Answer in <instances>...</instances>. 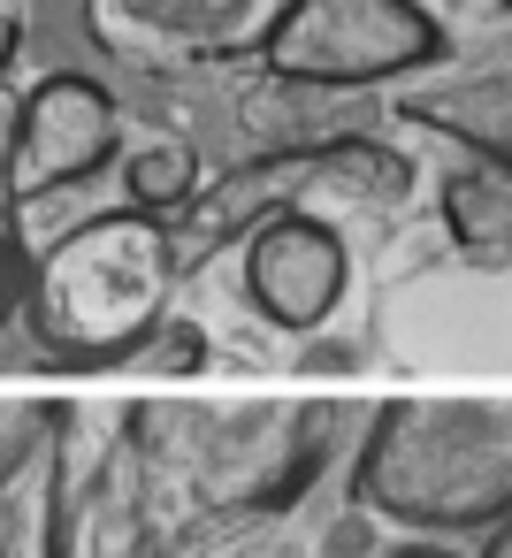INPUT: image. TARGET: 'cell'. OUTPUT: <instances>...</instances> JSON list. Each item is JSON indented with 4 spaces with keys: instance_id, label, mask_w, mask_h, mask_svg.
Instances as JSON below:
<instances>
[{
    "instance_id": "7",
    "label": "cell",
    "mask_w": 512,
    "mask_h": 558,
    "mask_svg": "<svg viewBox=\"0 0 512 558\" xmlns=\"http://www.w3.org/2000/svg\"><path fill=\"white\" fill-rule=\"evenodd\" d=\"M237 283H245V299H253L260 322L306 337V329H321L344 306V291H352V245L314 207H291V215L260 222L237 245Z\"/></svg>"
},
{
    "instance_id": "6",
    "label": "cell",
    "mask_w": 512,
    "mask_h": 558,
    "mask_svg": "<svg viewBox=\"0 0 512 558\" xmlns=\"http://www.w3.org/2000/svg\"><path fill=\"white\" fill-rule=\"evenodd\" d=\"M283 0H85V32L115 62L146 70H215L230 54H260Z\"/></svg>"
},
{
    "instance_id": "11",
    "label": "cell",
    "mask_w": 512,
    "mask_h": 558,
    "mask_svg": "<svg viewBox=\"0 0 512 558\" xmlns=\"http://www.w3.org/2000/svg\"><path fill=\"white\" fill-rule=\"evenodd\" d=\"M443 215H451V238L489 260V268H512V169L481 161V169H459L443 184Z\"/></svg>"
},
{
    "instance_id": "1",
    "label": "cell",
    "mask_w": 512,
    "mask_h": 558,
    "mask_svg": "<svg viewBox=\"0 0 512 558\" xmlns=\"http://www.w3.org/2000/svg\"><path fill=\"white\" fill-rule=\"evenodd\" d=\"M184 283L176 222L138 207H93L32 253L24 276V329L39 352L70 367H115L169 337Z\"/></svg>"
},
{
    "instance_id": "3",
    "label": "cell",
    "mask_w": 512,
    "mask_h": 558,
    "mask_svg": "<svg viewBox=\"0 0 512 558\" xmlns=\"http://www.w3.org/2000/svg\"><path fill=\"white\" fill-rule=\"evenodd\" d=\"M443 54V24L420 0H283L253 62L298 93H375L436 70Z\"/></svg>"
},
{
    "instance_id": "8",
    "label": "cell",
    "mask_w": 512,
    "mask_h": 558,
    "mask_svg": "<svg viewBox=\"0 0 512 558\" xmlns=\"http://www.w3.org/2000/svg\"><path fill=\"white\" fill-rule=\"evenodd\" d=\"M398 116L466 146L474 161L512 169V39L474 47V54H443L436 70L398 85Z\"/></svg>"
},
{
    "instance_id": "13",
    "label": "cell",
    "mask_w": 512,
    "mask_h": 558,
    "mask_svg": "<svg viewBox=\"0 0 512 558\" xmlns=\"http://www.w3.org/2000/svg\"><path fill=\"white\" fill-rule=\"evenodd\" d=\"M24 47H32V9L24 0H0V77L24 62Z\"/></svg>"
},
{
    "instance_id": "17",
    "label": "cell",
    "mask_w": 512,
    "mask_h": 558,
    "mask_svg": "<svg viewBox=\"0 0 512 558\" xmlns=\"http://www.w3.org/2000/svg\"><path fill=\"white\" fill-rule=\"evenodd\" d=\"M497 9H504V16H512V0H497Z\"/></svg>"
},
{
    "instance_id": "9",
    "label": "cell",
    "mask_w": 512,
    "mask_h": 558,
    "mask_svg": "<svg viewBox=\"0 0 512 558\" xmlns=\"http://www.w3.org/2000/svg\"><path fill=\"white\" fill-rule=\"evenodd\" d=\"M70 413H16L0 436V558H54L70 505Z\"/></svg>"
},
{
    "instance_id": "12",
    "label": "cell",
    "mask_w": 512,
    "mask_h": 558,
    "mask_svg": "<svg viewBox=\"0 0 512 558\" xmlns=\"http://www.w3.org/2000/svg\"><path fill=\"white\" fill-rule=\"evenodd\" d=\"M24 276H32L24 238H9V230H0V322H9V314H24Z\"/></svg>"
},
{
    "instance_id": "4",
    "label": "cell",
    "mask_w": 512,
    "mask_h": 558,
    "mask_svg": "<svg viewBox=\"0 0 512 558\" xmlns=\"http://www.w3.org/2000/svg\"><path fill=\"white\" fill-rule=\"evenodd\" d=\"M131 146V116L108 77L93 70H47L16 93L9 146H0V207H47L100 169H115Z\"/></svg>"
},
{
    "instance_id": "15",
    "label": "cell",
    "mask_w": 512,
    "mask_h": 558,
    "mask_svg": "<svg viewBox=\"0 0 512 558\" xmlns=\"http://www.w3.org/2000/svg\"><path fill=\"white\" fill-rule=\"evenodd\" d=\"M398 558H459V550H436V543H405Z\"/></svg>"
},
{
    "instance_id": "16",
    "label": "cell",
    "mask_w": 512,
    "mask_h": 558,
    "mask_svg": "<svg viewBox=\"0 0 512 558\" xmlns=\"http://www.w3.org/2000/svg\"><path fill=\"white\" fill-rule=\"evenodd\" d=\"M9 116H16V100H0V146H9Z\"/></svg>"
},
{
    "instance_id": "2",
    "label": "cell",
    "mask_w": 512,
    "mask_h": 558,
    "mask_svg": "<svg viewBox=\"0 0 512 558\" xmlns=\"http://www.w3.org/2000/svg\"><path fill=\"white\" fill-rule=\"evenodd\" d=\"M352 497L405 535H497L512 520V398H390L352 451Z\"/></svg>"
},
{
    "instance_id": "10",
    "label": "cell",
    "mask_w": 512,
    "mask_h": 558,
    "mask_svg": "<svg viewBox=\"0 0 512 558\" xmlns=\"http://www.w3.org/2000/svg\"><path fill=\"white\" fill-rule=\"evenodd\" d=\"M115 184H123V207H138V215H161V222H184L192 215V199L207 192V154L184 138V131H146V138H131L123 146V161H115Z\"/></svg>"
},
{
    "instance_id": "14",
    "label": "cell",
    "mask_w": 512,
    "mask_h": 558,
    "mask_svg": "<svg viewBox=\"0 0 512 558\" xmlns=\"http://www.w3.org/2000/svg\"><path fill=\"white\" fill-rule=\"evenodd\" d=\"M474 558H512V520H504L497 535H481V550H474Z\"/></svg>"
},
{
    "instance_id": "5",
    "label": "cell",
    "mask_w": 512,
    "mask_h": 558,
    "mask_svg": "<svg viewBox=\"0 0 512 558\" xmlns=\"http://www.w3.org/2000/svg\"><path fill=\"white\" fill-rule=\"evenodd\" d=\"M161 428L154 413H115L93 466L70 459L62 550L54 558H161Z\"/></svg>"
}]
</instances>
